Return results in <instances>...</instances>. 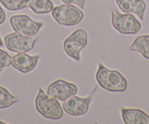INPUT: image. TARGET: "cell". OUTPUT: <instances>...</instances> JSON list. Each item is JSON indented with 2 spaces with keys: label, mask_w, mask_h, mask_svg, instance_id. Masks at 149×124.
<instances>
[{
  "label": "cell",
  "mask_w": 149,
  "mask_h": 124,
  "mask_svg": "<svg viewBox=\"0 0 149 124\" xmlns=\"http://www.w3.org/2000/svg\"><path fill=\"white\" fill-rule=\"evenodd\" d=\"M96 89H94L91 93L87 97H79V96L74 95L71 98L63 101V109L68 115L71 116H82L88 112L90 105L93 100V94Z\"/></svg>",
  "instance_id": "ba28073f"
},
{
  "label": "cell",
  "mask_w": 149,
  "mask_h": 124,
  "mask_svg": "<svg viewBox=\"0 0 149 124\" xmlns=\"http://www.w3.org/2000/svg\"><path fill=\"white\" fill-rule=\"evenodd\" d=\"M11 56L6 50L0 49V69L6 68L11 65Z\"/></svg>",
  "instance_id": "e0dca14e"
},
{
  "label": "cell",
  "mask_w": 149,
  "mask_h": 124,
  "mask_svg": "<svg viewBox=\"0 0 149 124\" xmlns=\"http://www.w3.org/2000/svg\"><path fill=\"white\" fill-rule=\"evenodd\" d=\"M95 79L98 85L110 93H124L128 89L126 77L118 70L106 68L102 63L98 65Z\"/></svg>",
  "instance_id": "6da1fadb"
},
{
  "label": "cell",
  "mask_w": 149,
  "mask_h": 124,
  "mask_svg": "<svg viewBox=\"0 0 149 124\" xmlns=\"http://www.w3.org/2000/svg\"><path fill=\"white\" fill-rule=\"evenodd\" d=\"M6 21V13L2 10V8L0 7V24H2Z\"/></svg>",
  "instance_id": "d6986e66"
},
{
  "label": "cell",
  "mask_w": 149,
  "mask_h": 124,
  "mask_svg": "<svg viewBox=\"0 0 149 124\" xmlns=\"http://www.w3.org/2000/svg\"><path fill=\"white\" fill-rule=\"evenodd\" d=\"M40 55H28L26 52H20L14 55L11 59V65L16 70L20 71L21 73L26 74L33 71L36 68Z\"/></svg>",
  "instance_id": "30bf717a"
},
{
  "label": "cell",
  "mask_w": 149,
  "mask_h": 124,
  "mask_svg": "<svg viewBox=\"0 0 149 124\" xmlns=\"http://www.w3.org/2000/svg\"><path fill=\"white\" fill-rule=\"evenodd\" d=\"M128 49L130 52H139L144 59L149 60V35L137 36Z\"/></svg>",
  "instance_id": "4fadbf2b"
},
{
  "label": "cell",
  "mask_w": 149,
  "mask_h": 124,
  "mask_svg": "<svg viewBox=\"0 0 149 124\" xmlns=\"http://www.w3.org/2000/svg\"><path fill=\"white\" fill-rule=\"evenodd\" d=\"M62 1L65 4H72V5H76L81 10H84L85 8V3L86 0H62Z\"/></svg>",
  "instance_id": "ac0fdd59"
},
{
  "label": "cell",
  "mask_w": 149,
  "mask_h": 124,
  "mask_svg": "<svg viewBox=\"0 0 149 124\" xmlns=\"http://www.w3.org/2000/svg\"><path fill=\"white\" fill-rule=\"evenodd\" d=\"M77 91L78 89L76 84L64 79H57L49 85L47 93L57 100L65 101L74 95H77Z\"/></svg>",
  "instance_id": "9c48e42d"
},
{
  "label": "cell",
  "mask_w": 149,
  "mask_h": 124,
  "mask_svg": "<svg viewBox=\"0 0 149 124\" xmlns=\"http://www.w3.org/2000/svg\"><path fill=\"white\" fill-rule=\"evenodd\" d=\"M88 45V33L84 29H77L65 38L63 49L68 57L76 62L81 61L80 52Z\"/></svg>",
  "instance_id": "5b68a950"
},
{
  "label": "cell",
  "mask_w": 149,
  "mask_h": 124,
  "mask_svg": "<svg viewBox=\"0 0 149 124\" xmlns=\"http://www.w3.org/2000/svg\"><path fill=\"white\" fill-rule=\"evenodd\" d=\"M27 7L36 14H47L54 8L51 0H27Z\"/></svg>",
  "instance_id": "5bb4252c"
},
{
  "label": "cell",
  "mask_w": 149,
  "mask_h": 124,
  "mask_svg": "<svg viewBox=\"0 0 149 124\" xmlns=\"http://www.w3.org/2000/svg\"><path fill=\"white\" fill-rule=\"evenodd\" d=\"M51 15L56 22L63 26L77 25L84 19V13L81 8L72 4H63L53 8Z\"/></svg>",
  "instance_id": "3957f363"
},
{
  "label": "cell",
  "mask_w": 149,
  "mask_h": 124,
  "mask_svg": "<svg viewBox=\"0 0 149 124\" xmlns=\"http://www.w3.org/2000/svg\"><path fill=\"white\" fill-rule=\"evenodd\" d=\"M121 117L125 124H149V116L139 108L121 107Z\"/></svg>",
  "instance_id": "8fae6325"
},
{
  "label": "cell",
  "mask_w": 149,
  "mask_h": 124,
  "mask_svg": "<svg viewBox=\"0 0 149 124\" xmlns=\"http://www.w3.org/2000/svg\"><path fill=\"white\" fill-rule=\"evenodd\" d=\"M1 71H2V69H0V73H1Z\"/></svg>",
  "instance_id": "7402d4cb"
},
{
  "label": "cell",
  "mask_w": 149,
  "mask_h": 124,
  "mask_svg": "<svg viewBox=\"0 0 149 124\" xmlns=\"http://www.w3.org/2000/svg\"><path fill=\"white\" fill-rule=\"evenodd\" d=\"M0 123H7V122H4V121H0Z\"/></svg>",
  "instance_id": "44dd1931"
},
{
  "label": "cell",
  "mask_w": 149,
  "mask_h": 124,
  "mask_svg": "<svg viewBox=\"0 0 149 124\" xmlns=\"http://www.w3.org/2000/svg\"><path fill=\"white\" fill-rule=\"evenodd\" d=\"M2 5L8 10H21L27 7V0H0Z\"/></svg>",
  "instance_id": "2e32d148"
},
{
  "label": "cell",
  "mask_w": 149,
  "mask_h": 124,
  "mask_svg": "<svg viewBox=\"0 0 149 124\" xmlns=\"http://www.w3.org/2000/svg\"><path fill=\"white\" fill-rule=\"evenodd\" d=\"M116 3L124 13H133L140 20L144 19V12L146 10L144 0H116Z\"/></svg>",
  "instance_id": "7c38bea8"
},
{
  "label": "cell",
  "mask_w": 149,
  "mask_h": 124,
  "mask_svg": "<svg viewBox=\"0 0 149 124\" xmlns=\"http://www.w3.org/2000/svg\"><path fill=\"white\" fill-rule=\"evenodd\" d=\"M36 39L32 36H23L20 33H10L4 38V44L6 48L13 52H28L34 49Z\"/></svg>",
  "instance_id": "52a82bcc"
},
{
  "label": "cell",
  "mask_w": 149,
  "mask_h": 124,
  "mask_svg": "<svg viewBox=\"0 0 149 124\" xmlns=\"http://www.w3.org/2000/svg\"><path fill=\"white\" fill-rule=\"evenodd\" d=\"M35 104L36 111L45 118L58 121L63 116V109L59 103V100L46 93L42 88L38 90Z\"/></svg>",
  "instance_id": "7a4b0ae2"
},
{
  "label": "cell",
  "mask_w": 149,
  "mask_h": 124,
  "mask_svg": "<svg viewBox=\"0 0 149 124\" xmlns=\"http://www.w3.org/2000/svg\"><path fill=\"white\" fill-rule=\"evenodd\" d=\"M3 45H4V43H3V41H2V38H1V36H0V47H2Z\"/></svg>",
  "instance_id": "ffe728a7"
},
{
  "label": "cell",
  "mask_w": 149,
  "mask_h": 124,
  "mask_svg": "<svg viewBox=\"0 0 149 124\" xmlns=\"http://www.w3.org/2000/svg\"><path fill=\"white\" fill-rule=\"evenodd\" d=\"M17 102L18 99L15 96H13L6 88L0 86V109L10 107Z\"/></svg>",
  "instance_id": "9a60e30c"
},
{
  "label": "cell",
  "mask_w": 149,
  "mask_h": 124,
  "mask_svg": "<svg viewBox=\"0 0 149 124\" xmlns=\"http://www.w3.org/2000/svg\"><path fill=\"white\" fill-rule=\"evenodd\" d=\"M9 22L14 31L27 36H36L44 25L43 22H35L29 16L23 14L11 16Z\"/></svg>",
  "instance_id": "8992f818"
},
{
  "label": "cell",
  "mask_w": 149,
  "mask_h": 124,
  "mask_svg": "<svg viewBox=\"0 0 149 124\" xmlns=\"http://www.w3.org/2000/svg\"><path fill=\"white\" fill-rule=\"evenodd\" d=\"M111 24L121 35H135L142 29V24L132 13H119L112 10Z\"/></svg>",
  "instance_id": "277c9868"
}]
</instances>
